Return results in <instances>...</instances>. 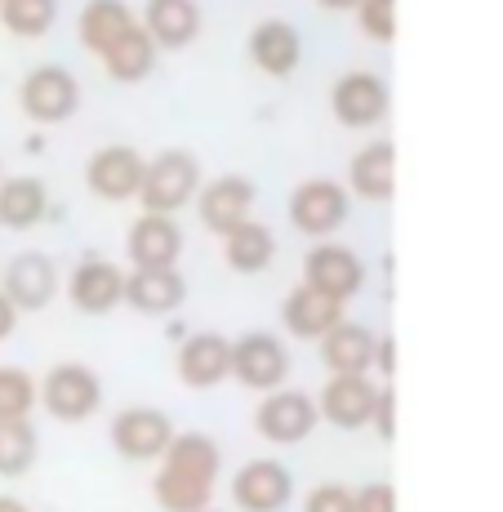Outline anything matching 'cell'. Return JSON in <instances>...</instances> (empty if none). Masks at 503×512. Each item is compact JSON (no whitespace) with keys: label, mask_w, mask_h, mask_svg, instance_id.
I'll use <instances>...</instances> for the list:
<instances>
[{"label":"cell","mask_w":503,"mask_h":512,"mask_svg":"<svg viewBox=\"0 0 503 512\" xmlns=\"http://www.w3.org/2000/svg\"><path fill=\"white\" fill-rule=\"evenodd\" d=\"M352 508L357 512H397V490L388 481H370V486L352 490Z\"/></svg>","instance_id":"34"},{"label":"cell","mask_w":503,"mask_h":512,"mask_svg":"<svg viewBox=\"0 0 503 512\" xmlns=\"http://www.w3.org/2000/svg\"><path fill=\"white\" fill-rule=\"evenodd\" d=\"M374 370L383 379H392V370H397V339L392 334H379V343H374Z\"/></svg>","instance_id":"36"},{"label":"cell","mask_w":503,"mask_h":512,"mask_svg":"<svg viewBox=\"0 0 503 512\" xmlns=\"http://www.w3.org/2000/svg\"><path fill=\"white\" fill-rule=\"evenodd\" d=\"M0 179H5V174H0Z\"/></svg>","instance_id":"41"},{"label":"cell","mask_w":503,"mask_h":512,"mask_svg":"<svg viewBox=\"0 0 503 512\" xmlns=\"http://www.w3.org/2000/svg\"><path fill=\"white\" fill-rule=\"evenodd\" d=\"M303 285L348 303L352 294H361V285H366V263H361L357 250H348V245L317 241L308 250V259H303Z\"/></svg>","instance_id":"10"},{"label":"cell","mask_w":503,"mask_h":512,"mask_svg":"<svg viewBox=\"0 0 503 512\" xmlns=\"http://www.w3.org/2000/svg\"><path fill=\"white\" fill-rule=\"evenodd\" d=\"M143 152L130 143H112V147H98L85 165V183L98 201H134L138 183H143Z\"/></svg>","instance_id":"15"},{"label":"cell","mask_w":503,"mask_h":512,"mask_svg":"<svg viewBox=\"0 0 503 512\" xmlns=\"http://www.w3.org/2000/svg\"><path fill=\"white\" fill-rule=\"evenodd\" d=\"M348 183L361 201H388L397 187V147L388 139L366 143L348 165Z\"/></svg>","instance_id":"24"},{"label":"cell","mask_w":503,"mask_h":512,"mask_svg":"<svg viewBox=\"0 0 503 512\" xmlns=\"http://www.w3.org/2000/svg\"><path fill=\"white\" fill-rule=\"evenodd\" d=\"M232 379L250 392H276L290 379V352L285 343L268 330H250L241 339H232Z\"/></svg>","instance_id":"4"},{"label":"cell","mask_w":503,"mask_h":512,"mask_svg":"<svg viewBox=\"0 0 503 512\" xmlns=\"http://www.w3.org/2000/svg\"><path fill=\"white\" fill-rule=\"evenodd\" d=\"M41 455L32 419H0V477H23Z\"/></svg>","instance_id":"29"},{"label":"cell","mask_w":503,"mask_h":512,"mask_svg":"<svg viewBox=\"0 0 503 512\" xmlns=\"http://www.w3.org/2000/svg\"><path fill=\"white\" fill-rule=\"evenodd\" d=\"M303 512H357V508H352L348 486H339V481H321V486L303 499Z\"/></svg>","instance_id":"33"},{"label":"cell","mask_w":503,"mask_h":512,"mask_svg":"<svg viewBox=\"0 0 503 512\" xmlns=\"http://www.w3.org/2000/svg\"><path fill=\"white\" fill-rule=\"evenodd\" d=\"M0 294L18 312H41L58 294V263L41 250H23L0 268Z\"/></svg>","instance_id":"9"},{"label":"cell","mask_w":503,"mask_h":512,"mask_svg":"<svg viewBox=\"0 0 503 512\" xmlns=\"http://www.w3.org/2000/svg\"><path fill=\"white\" fill-rule=\"evenodd\" d=\"M0 512H32L18 495H0Z\"/></svg>","instance_id":"38"},{"label":"cell","mask_w":503,"mask_h":512,"mask_svg":"<svg viewBox=\"0 0 503 512\" xmlns=\"http://www.w3.org/2000/svg\"><path fill=\"white\" fill-rule=\"evenodd\" d=\"M125 254L134 268H179L183 228L170 214H138L125 236Z\"/></svg>","instance_id":"18"},{"label":"cell","mask_w":503,"mask_h":512,"mask_svg":"<svg viewBox=\"0 0 503 512\" xmlns=\"http://www.w3.org/2000/svg\"><path fill=\"white\" fill-rule=\"evenodd\" d=\"M174 441V423L165 410H152V406H130L112 419V446L121 459L130 464H152L170 450Z\"/></svg>","instance_id":"8"},{"label":"cell","mask_w":503,"mask_h":512,"mask_svg":"<svg viewBox=\"0 0 503 512\" xmlns=\"http://www.w3.org/2000/svg\"><path fill=\"white\" fill-rule=\"evenodd\" d=\"M379 392H383V383H374L370 374H334V379H325V388L317 397V415L343 432L370 428Z\"/></svg>","instance_id":"7"},{"label":"cell","mask_w":503,"mask_h":512,"mask_svg":"<svg viewBox=\"0 0 503 512\" xmlns=\"http://www.w3.org/2000/svg\"><path fill=\"white\" fill-rule=\"evenodd\" d=\"M223 472V450L205 432H174L170 450L152 477V495L161 512H205L214 504V486Z\"/></svg>","instance_id":"1"},{"label":"cell","mask_w":503,"mask_h":512,"mask_svg":"<svg viewBox=\"0 0 503 512\" xmlns=\"http://www.w3.org/2000/svg\"><path fill=\"white\" fill-rule=\"evenodd\" d=\"M294 499V477L281 459H250L232 477L236 512H281Z\"/></svg>","instance_id":"14"},{"label":"cell","mask_w":503,"mask_h":512,"mask_svg":"<svg viewBox=\"0 0 503 512\" xmlns=\"http://www.w3.org/2000/svg\"><path fill=\"white\" fill-rule=\"evenodd\" d=\"M330 107H334V121L348 125V130H370L388 116V85L379 81L366 67H352L334 81L330 90Z\"/></svg>","instance_id":"13"},{"label":"cell","mask_w":503,"mask_h":512,"mask_svg":"<svg viewBox=\"0 0 503 512\" xmlns=\"http://www.w3.org/2000/svg\"><path fill=\"white\" fill-rule=\"evenodd\" d=\"M18 103H23V112L32 116L36 125H58V121H67V116H76V107H81V81H76L67 67L41 63L23 76Z\"/></svg>","instance_id":"5"},{"label":"cell","mask_w":503,"mask_h":512,"mask_svg":"<svg viewBox=\"0 0 503 512\" xmlns=\"http://www.w3.org/2000/svg\"><path fill=\"white\" fill-rule=\"evenodd\" d=\"M317 5H325V9H357L361 0H317Z\"/></svg>","instance_id":"39"},{"label":"cell","mask_w":503,"mask_h":512,"mask_svg":"<svg viewBox=\"0 0 503 512\" xmlns=\"http://www.w3.org/2000/svg\"><path fill=\"white\" fill-rule=\"evenodd\" d=\"M98 58H103V67H107V76H112V81L134 85V81H143V76H152V67H156V41L143 32V23H134L130 32L121 36V41H112Z\"/></svg>","instance_id":"27"},{"label":"cell","mask_w":503,"mask_h":512,"mask_svg":"<svg viewBox=\"0 0 503 512\" xmlns=\"http://www.w3.org/2000/svg\"><path fill=\"white\" fill-rule=\"evenodd\" d=\"M41 401V388L23 366H0V419H27Z\"/></svg>","instance_id":"31"},{"label":"cell","mask_w":503,"mask_h":512,"mask_svg":"<svg viewBox=\"0 0 503 512\" xmlns=\"http://www.w3.org/2000/svg\"><path fill=\"white\" fill-rule=\"evenodd\" d=\"M49 210V187L36 174L0 179V223L5 228H36Z\"/></svg>","instance_id":"25"},{"label":"cell","mask_w":503,"mask_h":512,"mask_svg":"<svg viewBox=\"0 0 503 512\" xmlns=\"http://www.w3.org/2000/svg\"><path fill=\"white\" fill-rule=\"evenodd\" d=\"M254 201H259V187L245 179V174H219V179L201 183V192H196L201 223L214 236H228L245 219H254Z\"/></svg>","instance_id":"12"},{"label":"cell","mask_w":503,"mask_h":512,"mask_svg":"<svg viewBox=\"0 0 503 512\" xmlns=\"http://www.w3.org/2000/svg\"><path fill=\"white\" fill-rule=\"evenodd\" d=\"M317 423H321L317 397H308V392H299V388H276L259 401V410H254V428H259V437L272 441V446H299V441L312 437Z\"/></svg>","instance_id":"6"},{"label":"cell","mask_w":503,"mask_h":512,"mask_svg":"<svg viewBox=\"0 0 503 512\" xmlns=\"http://www.w3.org/2000/svg\"><path fill=\"white\" fill-rule=\"evenodd\" d=\"M18 317H23V312H18L14 303H9L5 294H0V339H9V334L18 330Z\"/></svg>","instance_id":"37"},{"label":"cell","mask_w":503,"mask_h":512,"mask_svg":"<svg viewBox=\"0 0 503 512\" xmlns=\"http://www.w3.org/2000/svg\"><path fill=\"white\" fill-rule=\"evenodd\" d=\"M187 281L179 268H134L125 272V303L143 317H170L174 308H183Z\"/></svg>","instance_id":"19"},{"label":"cell","mask_w":503,"mask_h":512,"mask_svg":"<svg viewBox=\"0 0 503 512\" xmlns=\"http://www.w3.org/2000/svg\"><path fill=\"white\" fill-rule=\"evenodd\" d=\"M201 192V161L183 147H165L143 165V183H138V205L143 214H179L187 201Z\"/></svg>","instance_id":"2"},{"label":"cell","mask_w":503,"mask_h":512,"mask_svg":"<svg viewBox=\"0 0 503 512\" xmlns=\"http://www.w3.org/2000/svg\"><path fill=\"white\" fill-rule=\"evenodd\" d=\"M343 308H348V303L330 299V294L312 290V285H294V290L285 294V303H281V321H285V330H290L294 339H325L339 321H348L343 317Z\"/></svg>","instance_id":"20"},{"label":"cell","mask_w":503,"mask_h":512,"mask_svg":"<svg viewBox=\"0 0 503 512\" xmlns=\"http://www.w3.org/2000/svg\"><path fill=\"white\" fill-rule=\"evenodd\" d=\"M205 512H214V508H205Z\"/></svg>","instance_id":"40"},{"label":"cell","mask_w":503,"mask_h":512,"mask_svg":"<svg viewBox=\"0 0 503 512\" xmlns=\"http://www.w3.org/2000/svg\"><path fill=\"white\" fill-rule=\"evenodd\" d=\"M357 23L370 41H392L397 36V0H361Z\"/></svg>","instance_id":"32"},{"label":"cell","mask_w":503,"mask_h":512,"mask_svg":"<svg viewBox=\"0 0 503 512\" xmlns=\"http://www.w3.org/2000/svg\"><path fill=\"white\" fill-rule=\"evenodd\" d=\"M223 259H228V268L241 272V277L263 272L276 259L272 228H268V223H259V219H245L241 228H232L228 236H223Z\"/></svg>","instance_id":"26"},{"label":"cell","mask_w":503,"mask_h":512,"mask_svg":"<svg viewBox=\"0 0 503 512\" xmlns=\"http://www.w3.org/2000/svg\"><path fill=\"white\" fill-rule=\"evenodd\" d=\"M174 370L187 388H219L223 379H232V339L214 330H201V334H187L179 357H174Z\"/></svg>","instance_id":"16"},{"label":"cell","mask_w":503,"mask_h":512,"mask_svg":"<svg viewBox=\"0 0 503 512\" xmlns=\"http://www.w3.org/2000/svg\"><path fill=\"white\" fill-rule=\"evenodd\" d=\"M58 18V0H0V23L5 32L23 36V41H36L54 27Z\"/></svg>","instance_id":"30"},{"label":"cell","mask_w":503,"mask_h":512,"mask_svg":"<svg viewBox=\"0 0 503 512\" xmlns=\"http://www.w3.org/2000/svg\"><path fill=\"white\" fill-rule=\"evenodd\" d=\"M67 299L85 317H107L112 308L125 303V272L107 259H85L76 263L72 281H67Z\"/></svg>","instance_id":"17"},{"label":"cell","mask_w":503,"mask_h":512,"mask_svg":"<svg viewBox=\"0 0 503 512\" xmlns=\"http://www.w3.org/2000/svg\"><path fill=\"white\" fill-rule=\"evenodd\" d=\"M374 343H379V334L366 330L361 321H339V326L321 339V361L330 374H370Z\"/></svg>","instance_id":"21"},{"label":"cell","mask_w":503,"mask_h":512,"mask_svg":"<svg viewBox=\"0 0 503 512\" xmlns=\"http://www.w3.org/2000/svg\"><path fill=\"white\" fill-rule=\"evenodd\" d=\"M348 219V187L334 179H303L290 192V223L303 236H330Z\"/></svg>","instance_id":"11"},{"label":"cell","mask_w":503,"mask_h":512,"mask_svg":"<svg viewBox=\"0 0 503 512\" xmlns=\"http://www.w3.org/2000/svg\"><path fill=\"white\" fill-rule=\"evenodd\" d=\"M370 428L379 432L383 441L397 437V397H392L388 383H383V392H379V406H374V423H370Z\"/></svg>","instance_id":"35"},{"label":"cell","mask_w":503,"mask_h":512,"mask_svg":"<svg viewBox=\"0 0 503 512\" xmlns=\"http://www.w3.org/2000/svg\"><path fill=\"white\" fill-rule=\"evenodd\" d=\"M143 32L156 41V49H183L201 36V5L196 0H147Z\"/></svg>","instance_id":"22"},{"label":"cell","mask_w":503,"mask_h":512,"mask_svg":"<svg viewBox=\"0 0 503 512\" xmlns=\"http://www.w3.org/2000/svg\"><path fill=\"white\" fill-rule=\"evenodd\" d=\"M76 27H81L85 49L103 54L107 45L121 41V36L134 27V9L125 5V0H85V9H81V18H76Z\"/></svg>","instance_id":"28"},{"label":"cell","mask_w":503,"mask_h":512,"mask_svg":"<svg viewBox=\"0 0 503 512\" xmlns=\"http://www.w3.org/2000/svg\"><path fill=\"white\" fill-rule=\"evenodd\" d=\"M36 388H41V406L58 423H85L103 406V383H98V374L90 366H81V361H58V366H49Z\"/></svg>","instance_id":"3"},{"label":"cell","mask_w":503,"mask_h":512,"mask_svg":"<svg viewBox=\"0 0 503 512\" xmlns=\"http://www.w3.org/2000/svg\"><path fill=\"white\" fill-rule=\"evenodd\" d=\"M250 58L259 72L268 76H290L303 58V41L285 18H263L259 27L250 32Z\"/></svg>","instance_id":"23"}]
</instances>
